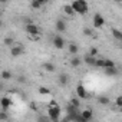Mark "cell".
<instances>
[{
    "label": "cell",
    "mask_w": 122,
    "mask_h": 122,
    "mask_svg": "<svg viewBox=\"0 0 122 122\" xmlns=\"http://www.w3.org/2000/svg\"><path fill=\"white\" fill-rule=\"evenodd\" d=\"M47 116L52 122H60V116H62V109L59 105H49L47 106Z\"/></svg>",
    "instance_id": "6da1fadb"
},
{
    "label": "cell",
    "mask_w": 122,
    "mask_h": 122,
    "mask_svg": "<svg viewBox=\"0 0 122 122\" xmlns=\"http://www.w3.org/2000/svg\"><path fill=\"white\" fill-rule=\"evenodd\" d=\"M71 5H72L75 13H78V15L83 16V15H86L89 12V5H88V2H85V0H75V2H72Z\"/></svg>",
    "instance_id": "7a4b0ae2"
},
{
    "label": "cell",
    "mask_w": 122,
    "mask_h": 122,
    "mask_svg": "<svg viewBox=\"0 0 122 122\" xmlns=\"http://www.w3.org/2000/svg\"><path fill=\"white\" fill-rule=\"evenodd\" d=\"M92 26L93 29H102L105 26V17L101 13H95L92 17Z\"/></svg>",
    "instance_id": "3957f363"
},
{
    "label": "cell",
    "mask_w": 122,
    "mask_h": 122,
    "mask_svg": "<svg viewBox=\"0 0 122 122\" xmlns=\"http://www.w3.org/2000/svg\"><path fill=\"white\" fill-rule=\"evenodd\" d=\"M25 30H26V33L30 35V36H39V35H40V29H39V26L35 25V23H26Z\"/></svg>",
    "instance_id": "277c9868"
},
{
    "label": "cell",
    "mask_w": 122,
    "mask_h": 122,
    "mask_svg": "<svg viewBox=\"0 0 122 122\" xmlns=\"http://www.w3.org/2000/svg\"><path fill=\"white\" fill-rule=\"evenodd\" d=\"M52 42H53V46H55L56 49H59V50H60V49H63L65 45H66V43H65V39L60 36V35H55L53 39H52Z\"/></svg>",
    "instance_id": "5b68a950"
},
{
    "label": "cell",
    "mask_w": 122,
    "mask_h": 122,
    "mask_svg": "<svg viewBox=\"0 0 122 122\" xmlns=\"http://www.w3.org/2000/svg\"><path fill=\"white\" fill-rule=\"evenodd\" d=\"M25 53V47L22 45H15L13 47H10V56L12 57H19Z\"/></svg>",
    "instance_id": "8992f818"
},
{
    "label": "cell",
    "mask_w": 122,
    "mask_h": 122,
    "mask_svg": "<svg viewBox=\"0 0 122 122\" xmlns=\"http://www.w3.org/2000/svg\"><path fill=\"white\" fill-rule=\"evenodd\" d=\"M76 98H79V99H86L88 98V91H86V88L83 86V85H78L76 86Z\"/></svg>",
    "instance_id": "52a82bcc"
},
{
    "label": "cell",
    "mask_w": 122,
    "mask_h": 122,
    "mask_svg": "<svg viewBox=\"0 0 122 122\" xmlns=\"http://www.w3.org/2000/svg\"><path fill=\"white\" fill-rule=\"evenodd\" d=\"M55 29H56L57 33H63V32H66V23H65V20L57 19L56 23H55Z\"/></svg>",
    "instance_id": "ba28073f"
},
{
    "label": "cell",
    "mask_w": 122,
    "mask_h": 122,
    "mask_svg": "<svg viewBox=\"0 0 122 122\" xmlns=\"http://www.w3.org/2000/svg\"><path fill=\"white\" fill-rule=\"evenodd\" d=\"M82 63H83V59H82L81 56H72V57L69 59V65H71L72 68H79Z\"/></svg>",
    "instance_id": "9c48e42d"
},
{
    "label": "cell",
    "mask_w": 122,
    "mask_h": 122,
    "mask_svg": "<svg viewBox=\"0 0 122 122\" xmlns=\"http://www.w3.org/2000/svg\"><path fill=\"white\" fill-rule=\"evenodd\" d=\"M69 75L68 73H65V72H62V73H59V76H57V82H59V85L60 86H66L68 83H69Z\"/></svg>",
    "instance_id": "30bf717a"
},
{
    "label": "cell",
    "mask_w": 122,
    "mask_h": 122,
    "mask_svg": "<svg viewBox=\"0 0 122 122\" xmlns=\"http://www.w3.org/2000/svg\"><path fill=\"white\" fill-rule=\"evenodd\" d=\"M81 116H82L86 122H91L92 118H93V112H92V109L86 108V109H82V111H81Z\"/></svg>",
    "instance_id": "8fae6325"
},
{
    "label": "cell",
    "mask_w": 122,
    "mask_h": 122,
    "mask_svg": "<svg viewBox=\"0 0 122 122\" xmlns=\"http://www.w3.org/2000/svg\"><path fill=\"white\" fill-rule=\"evenodd\" d=\"M82 59H83V63H86L88 66H95V65H96V59H98V57H93V56H91V55L88 53V55H85Z\"/></svg>",
    "instance_id": "7c38bea8"
},
{
    "label": "cell",
    "mask_w": 122,
    "mask_h": 122,
    "mask_svg": "<svg viewBox=\"0 0 122 122\" xmlns=\"http://www.w3.org/2000/svg\"><path fill=\"white\" fill-rule=\"evenodd\" d=\"M0 105H2V109L3 111H6V109H9L12 106V99L9 96H3L2 101H0Z\"/></svg>",
    "instance_id": "4fadbf2b"
},
{
    "label": "cell",
    "mask_w": 122,
    "mask_h": 122,
    "mask_svg": "<svg viewBox=\"0 0 122 122\" xmlns=\"http://www.w3.org/2000/svg\"><path fill=\"white\" fill-rule=\"evenodd\" d=\"M68 52H69V55H72V56H78V52H79L78 45L73 43V42H71L69 46H68Z\"/></svg>",
    "instance_id": "5bb4252c"
},
{
    "label": "cell",
    "mask_w": 122,
    "mask_h": 122,
    "mask_svg": "<svg viewBox=\"0 0 122 122\" xmlns=\"http://www.w3.org/2000/svg\"><path fill=\"white\" fill-rule=\"evenodd\" d=\"M45 3H46V2H43V0H33V2L30 3V7H32V9H35V10H37V9L43 7V6H45Z\"/></svg>",
    "instance_id": "9a60e30c"
},
{
    "label": "cell",
    "mask_w": 122,
    "mask_h": 122,
    "mask_svg": "<svg viewBox=\"0 0 122 122\" xmlns=\"http://www.w3.org/2000/svg\"><path fill=\"white\" fill-rule=\"evenodd\" d=\"M43 69L46 71V72H49V73H52V72H55V69H56V66L52 63V62H45L43 63Z\"/></svg>",
    "instance_id": "2e32d148"
},
{
    "label": "cell",
    "mask_w": 122,
    "mask_h": 122,
    "mask_svg": "<svg viewBox=\"0 0 122 122\" xmlns=\"http://www.w3.org/2000/svg\"><path fill=\"white\" fill-rule=\"evenodd\" d=\"M63 12H65V15H68V16H73V15H75V10H73L72 5H65V6H63Z\"/></svg>",
    "instance_id": "e0dca14e"
},
{
    "label": "cell",
    "mask_w": 122,
    "mask_h": 122,
    "mask_svg": "<svg viewBox=\"0 0 122 122\" xmlns=\"http://www.w3.org/2000/svg\"><path fill=\"white\" fill-rule=\"evenodd\" d=\"M98 102H99L101 105H103V106H108V105L111 103V99H109L108 96H103V95H101V96L98 98Z\"/></svg>",
    "instance_id": "ac0fdd59"
},
{
    "label": "cell",
    "mask_w": 122,
    "mask_h": 122,
    "mask_svg": "<svg viewBox=\"0 0 122 122\" xmlns=\"http://www.w3.org/2000/svg\"><path fill=\"white\" fill-rule=\"evenodd\" d=\"M69 103H71L73 108H76V109H81V99H79V98H72V99L69 101Z\"/></svg>",
    "instance_id": "d6986e66"
},
{
    "label": "cell",
    "mask_w": 122,
    "mask_h": 122,
    "mask_svg": "<svg viewBox=\"0 0 122 122\" xmlns=\"http://www.w3.org/2000/svg\"><path fill=\"white\" fill-rule=\"evenodd\" d=\"M105 59H106V57H98V59H96V65H95V68L103 69V68H105Z\"/></svg>",
    "instance_id": "ffe728a7"
},
{
    "label": "cell",
    "mask_w": 122,
    "mask_h": 122,
    "mask_svg": "<svg viewBox=\"0 0 122 122\" xmlns=\"http://www.w3.org/2000/svg\"><path fill=\"white\" fill-rule=\"evenodd\" d=\"M103 73L106 76H116L118 75V71H116V68H111V69H105Z\"/></svg>",
    "instance_id": "44dd1931"
},
{
    "label": "cell",
    "mask_w": 122,
    "mask_h": 122,
    "mask_svg": "<svg viewBox=\"0 0 122 122\" xmlns=\"http://www.w3.org/2000/svg\"><path fill=\"white\" fill-rule=\"evenodd\" d=\"M2 79H3V81H10V79H12V72L7 71V69L2 71Z\"/></svg>",
    "instance_id": "7402d4cb"
},
{
    "label": "cell",
    "mask_w": 122,
    "mask_h": 122,
    "mask_svg": "<svg viewBox=\"0 0 122 122\" xmlns=\"http://www.w3.org/2000/svg\"><path fill=\"white\" fill-rule=\"evenodd\" d=\"M112 36L116 39V40H121L122 42V32L118 30V29H112Z\"/></svg>",
    "instance_id": "603a6c76"
},
{
    "label": "cell",
    "mask_w": 122,
    "mask_h": 122,
    "mask_svg": "<svg viewBox=\"0 0 122 122\" xmlns=\"http://www.w3.org/2000/svg\"><path fill=\"white\" fill-rule=\"evenodd\" d=\"M111 68H116V66H115V62H112L111 59L106 57V59H105V68H103V71H105V69H111Z\"/></svg>",
    "instance_id": "cb8c5ba5"
},
{
    "label": "cell",
    "mask_w": 122,
    "mask_h": 122,
    "mask_svg": "<svg viewBox=\"0 0 122 122\" xmlns=\"http://www.w3.org/2000/svg\"><path fill=\"white\" fill-rule=\"evenodd\" d=\"M5 45L9 46V47H13V46H15V39H13L12 36H7V37L5 39Z\"/></svg>",
    "instance_id": "d4e9b609"
},
{
    "label": "cell",
    "mask_w": 122,
    "mask_h": 122,
    "mask_svg": "<svg viewBox=\"0 0 122 122\" xmlns=\"http://www.w3.org/2000/svg\"><path fill=\"white\" fill-rule=\"evenodd\" d=\"M37 92H39L40 95H49V93H50V89L46 88V86H39V88H37Z\"/></svg>",
    "instance_id": "484cf974"
},
{
    "label": "cell",
    "mask_w": 122,
    "mask_h": 122,
    "mask_svg": "<svg viewBox=\"0 0 122 122\" xmlns=\"http://www.w3.org/2000/svg\"><path fill=\"white\" fill-rule=\"evenodd\" d=\"M115 106L119 108V109H122V95H118L115 98Z\"/></svg>",
    "instance_id": "4316f807"
},
{
    "label": "cell",
    "mask_w": 122,
    "mask_h": 122,
    "mask_svg": "<svg viewBox=\"0 0 122 122\" xmlns=\"http://www.w3.org/2000/svg\"><path fill=\"white\" fill-rule=\"evenodd\" d=\"M37 122H52L47 115H37Z\"/></svg>",
    "instance_id": "83f0119b"
},
{
    "label": "cell",
    "mask_w": 122,
    "mask_h": 122,
    "mask_svg": "<svg viewBox=\"0 0 122 122\" xmlns=\"http://www.w3.org/2000/svg\"><path fill=\"white\" fill-rule=\"evenodd\" d=\"M83 35L88 36V37H91V36L93 35V30H92L91 27H85V29H83Z\"/></svg>",
    "instance_id": "f1b7e54d"
},
{
    "label": "cell",
    "mask_w": 122,
    "mask_h": 122,
    "mask_svg": "<svg viewBox=\"0 0 122 122\" xmlns=\"http://www.w3.org/2000/svg\"><path fill=\"white\" fill-rule=\"evenodd\" d=\"M98 53H99V52H98V49H96V47H91V49H89V55H91V56L98 57Z\"/></svg>",
    "instance_id": "f546056e"
},
{
    "label": "cell",
    "mask_w": 122,
    "mask_h": 122,
    "mask_svg": "<svg viewBox=\"0 0 122 122\" xmlns=\"http://www.w3.org/2000/svg\"><path fill=\"white\" fill-rule=\"evenodd\" d=\"M0 118H2V122H5V121L7 119V113H6V111H2V113H0Z\"/></svg>",
    "instance_id": "4dcf8cb0"
},
{
    "label": "cell",
    "mask_w": 122,
    "mask_h": 122,
    "mask_svg": "<svg viewBox=\"0 0 122 122\" xmlns=\"http://www.w3.org/2000/svg\"><path fill=\"white\" fill-rule=\"evenodd\" d=\"M75 122H86V121H85V119H83V118H82V116L79 115V116H78V118L75 119Z\"/></svg>",
    "instance_id": "1f68e13d"
}]
</instances>
